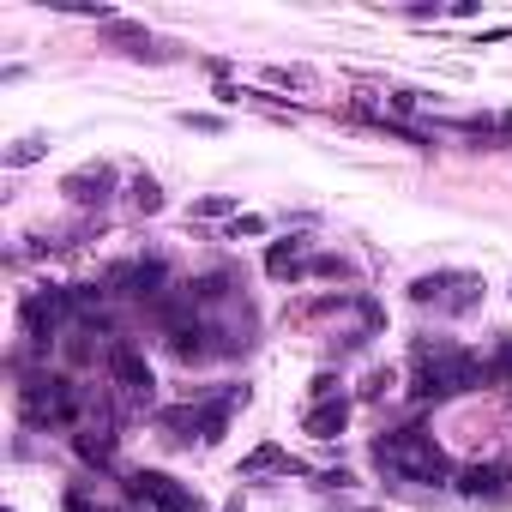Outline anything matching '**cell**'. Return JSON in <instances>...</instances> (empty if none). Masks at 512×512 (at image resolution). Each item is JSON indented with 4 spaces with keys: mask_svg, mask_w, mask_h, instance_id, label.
I'll use <instances>...</instances> for the list:
<instances>
[{
    "mask_svg": "<svg viewBox=\"0 0 512 512\" xmlns=\"http://www.w3.org/2000/svg\"><path fill=\"white\" fill-rule=\"evenodd\" d=\"M109 37H115V42H121V49H127L133 60H163V49H157V42L145 37L139 24H127V19H115V24H109Z\"/></svg>",
    "mask_w": 512,
    "mask_h": 512,
    "instance_id": "15",
    "label": "cell"
},
{
    "mask_svg": "<svg viewBox=\"0 0 512 512\" xmlns=\"http://www.w3.org/2000/svg\"><path fill=\"white\" fill-rule=\"evenodd\" d=\"M392 392V374H368V386H362V398H386Z\"/></svg>",
    "mask_w": 512,
    "mask_h": 512,
    "instance_id": "25",
    "label": "cell"
},
{
    "mask_svg": "<svg viewBox=\"0 0 512 512\" xmlns=\"http://www.w3.org/2000/svg\"><path fill=\"white\" fill-rule=\"evenodd\" d=\"M489 380V362H476L471 350H453V344H416V398H428V404H446L458 392H476Z\"/></svg>",
    "mask_w": 512,
    "mask_h": 512,
    "instance_id": "2",
    "label": "cell"
},
{
    "mask_svg": "<svg viewBox=\"0 0 512 512\" xmlns=\"http://www.w3.org/2000/svg\"><path fill=\"white\" fill-rule=\"evenodd\" d=\"M133 211H139V217H157V211H163V187H157L151 175L133 181Z\"/></svg>",
    "mask_w": 512,
    "mask_h": 512,
    "instance_id": "16",
    "label": "cell"
},
{
    "mask_svg": "<svg viewBox=\"0 0 512 512\" xmlns=\"http://www.w3.org/2000/svg\"><path fill=\"white\" fill-rule=\"evenodd\" d=\"M301 277H350V259H344V254H314Z\"/></svg>",
    "mask_w": 512,
    "mask_h": 512,
    "instance_id": "17",
    "label": "cell"
},
{
    "mask_svg": "<svg viewBox=\"0 0 512 512\" xmlns=\"http://www.w3.org/2000/svg\"><path fill=\"white\" fill-rule=\"evenodd\" d=\"M19 319H24V337L49 350V344L67 332V319H73V296L55 290V283H49V290H31V296L19 301Z\"/></svg>",
    "mask_w": 512,
    "mask_h": 512,
    "instance_id": "6",
    "label": "cell"
},
{
    "mask_svg": "<svg viewBox=\"0 0 512 512\" xmlns=\"http://www.w3.org/2000/svg\"><path fill=\"white\" fill-rule=\"evenodd\" d=\"M193 211L199 217H229V211H236V199H229V193H211V199H199Z\"/></svg>",
    "mask_w": 512,
    "mask_h": 512,
    "instance_id": "22",
    "label": "cell"
},
{
    "mask_svg": "<svg viewBox=\"0 0 512 512\" xmlns=\"http://www.w3.org/2000/svg\"><path fill=\"white\" fill-rule=\"evenodd\" d=\"M60 193L73 199V205H85V211H91V205H109V193H115V169H109V163H91V169H73V175L60 181Z\"/></svg>",
    "mask_w": 512,
    "mask_h": 512,
    "instance_id": "9",
    "label": "cell"
},
{
    "mask_svg": "<svg viewBox=\"0 0 512 512\" xmlns=\"http://www.w3.org/2000/svg\"><path fill=\"white\" fill-rule=\"evenodd\" d=\"M374 471L386 476V482H446V458H440V446H434L428 428H398L386 434V440H374Z\"/></svg>",
    "mask_w": 512,
    "mask_h": 512,
    "instance_id": "1",
    "label": "cell"
},
{
    "mask_svg": "<svg viewBox=\"0 0 512 512\" xmlns=\"http://www.w3.org/2000/svg\"><path fill=\"white\" fill-rule=\"evenodd\" d=\"M265 79H272V85H296V91H308V85H314V73H308V67H272Z\"/></svg>",
    "mask_w": 512,
    "mask_h": 512,
    "instance_id": "19",
    "label": "cell"
},
{
    "mask_svg": "<svg viewBox=\"0 0 512 512\" xmlns=\"http://www.w3.org/2000/svg\"><path fill=\"white\" fill-rule=\"evenodd\" d=\"M507 296H512V290H507Z\"/></svg>",
    "mask_w": 512,
    "mask_h": 512,
    "instance_id": "27",
    "label": "cell"
},
{
    "mask_svg": "<svg viewBox=\"0 0 512 512\" xmlns=\"http://www.w3.org/2000/svg\"><path fill=\"white\" fill-rule=\"evenodd\" d=\"M272 471H283V476H296L301 464L290 453H283V446H277V440H265V446H254V453L241 458V471H236V482H259V476H272Z\"/></svg>",
    "mask_w": 512,
    "mask_h": 512,
    "instance_id": "10",
    "label": "cell"
},
{
    "mask_svg": "<svg viewBox=\"0 0 512 512\" xmlns=\"http://www.w3.org/2000/svg\"><path fill=\"white\" fill-rule=\"evenodd\" d=\"M127 494H133L139 512H199L205 507L187 482H175V476H163V471H133L127 476Z\"/></svg>",
    "mask_w": 512,
    "mask_h": 512,
    "instance_id": "7",
    "label": "cell"
},
{
    "mask_svg": "<svg viewBox=\"0 0 512 512\" xmlns=\"http://www.w3.org/2000/svg\"><path fill=\"white\" fill-rule=\"evenodd\" d=\"M60 507H67V512H103V507H97V500H91L85 489H67V494H60Z\"/></svg>",
    "mask_w": 512,
    "mask_h": 512,
    "instance_id": "23",
    "label": "cell"
},
{
    "mask_svg": "<svg viewBox=\"0 0 512 512\" xmlns=\"http://www.w3.org/2000/svg\"><path fill=\"white\" fill-rule=\"evenodd\" d=\"M223 512H241V500H229V507H223Z\"/></svg>",
    "mask_w": 512,
    "mask_h": 512,
    "instance_id": "26",
    "label": "cell"
},
{
    "mask_svg": "<svg viewBox=\"0 0 512 512\" xmlns=\"http://www.w3.org/2000/svg\"><path fill=\"white\" fill-rule=\"evenodd\" d=\"M500 482H507L500 464H471V471L458 476V489L471 494V500H500Z\"/></svg>",
    "mask_w": 512,
    "mask_h": 512,
    "instance_id": "14",
    "label": "cell"
},
{
    "mask_svg": "<svg viewBox=\"0 0 512 512\" xmlns=\"http://www.w3.org/2000/svg\"><path fill=\"white\" fill-rule=\"evenodd\" d=\"M19 410H24L31 428H67V422L79 416V386L67 374H24Z\"/></svg>",
    "mask_w": 512,
    "mask_h": 512,
    "instance_id": "3",
    "label": "cell"
},
{
    "mask_svg": "<svg viewBox=\"0 0 512 512\" xmlns=\"http://www.w3.org/2000/svg\"><path fill=\"white\" fill-rule=\"evenodd\" d=\"M236 404H247V386H223L217 404H181V410H163V428H169V440H193V434L199 440H223Z\"/></svg>",
    "mask_w": 512,
    "mask_h": 512,
    "instance_id": "4",
    "label": "cell"
},
{
    "mask_svg": "<svg viewBox=\"0 0 512 512\" xmlns=\"http://www.w3.org/2000/svg\"><path fill=\"white\" fill-rule=\"evenodd\" d=\"M42 157V139H19V145H6V169H24V163Z\"/></svg>",
    "mask_w": 512,
    "mask_h": 512,
    "instance_id": "18",
    "label": "cell"
},
{
    "mask_svg": "<svg viewBox=\"0 0 512 512\" xmlns=\"http://www.w3.org/2000/svg\"><path fill=\"white\" fill-rule=\"evenodd\" d=\"M344 422H350V398H326V404H314V410L301 416V428L314 434V440H337Z\"/></svg>",
    "mask_w": 512,
    "mask_h": 512,
    "instance_id": "11",
    "label": "cell"
},
{
    "mask_svg": "<svg viewBox=\"0 0 512 512\" xmlns=\"http://www.w3.org/2000/svg\"><path fill=\"white\" fill-rule=\"evenodd\" d=\"M410 301L422 308H440V314H471L476 301H482V277L471 272H428L410 283Z\"/></svg>",
    "mask_w": 512,
    "mask_h": 512,
    "instance_id": "5",
    "label": "cell"
},
{
    "mask_svg": "<svg viewBox=\"0 0 512 512\" xmlns=\"http://www.w3.org/2000/svg\"><path fill=\"white\" fill-rule=\"evenodd\" d=\"M308 259H314L308 254V241L290 236V241H272V247H265V272L272 277H301L308 272Z\"/></svg>",
    "mask_w": 512,
    "mask_h": 512,
    "instance_id": "12",
    "label": "cell"
},
{
    "mask_svg": "<svg viewBox=\"0 0 512 512\" xmlns=\"http://www.w3.org/2000/svg\"><path fill=\"white\" fill-rule=\"evenodd\" d=\"M103 362H109V374L121 380V392L133 398V404H151V398H157V380H151V368H145V355H139L133 344H109Z\"/></svg>",
    "mask_w": 512,
    "mask_h": 512,
    "instance_id": "8",
    "label": "cell"
},
{
    "mask_svg": "<svg viewBox=\"0 0 512 512\" xmlns=\"http://www.w3.org/2000/svg\"><path fill=\"white\" fill-rule=\"evenodd\" d=\"M73 453H79L85 464H97V471H109V464H115V434L91 422V428H79V434H73Z\"/></svg>",
    "mask_w": 512,
    "mask_h": 512,
    "instance_id": "13",
    "label": "cell"
},
{
    "mask_svg": "<svg viewBox=\"0 0 512 512\" xmlns=\"http://www.w3.org/2000/svg\"><path fill=\"white\" fill-rule=\"evenodd\" d=\"M265 229H272V223H265L259 211H241L236 223H229V236H236V241H241V236H265Z\"/></svg>",
    "mask_w": 512,
    "mask_h": 512,
    "instance_id": "20",
    "label": "cell"
},
{
    "mask_svg": "<svg viewBox=\"0 0 512 512\" xmlns=\"http://www.w3.org/2000/svg\"><path fill=\"white\" fill-rule=\"evenodd\" d=\"M181 127H193V133H223V115H181Z\"/></svg>",
    "mask_w": 512,
    "mask_h": 512,
    "instance_id": "24",
    "label": "cell"
},
{
    "mask_svg": "<svg viewBox=\"0 0 512 512\" xmlns=\"http://www.w3.org/2000/svg\"><path fill=\"white\" fill-rule=\"evenodd\" d=\"M489 380H512V337H500V350L489 362Z\"/></svg>",
    "mask_w": 512,
    "mask_h": 512,
    "instance_id": "21",
    "label": "cell"
}]
</instances>
